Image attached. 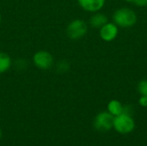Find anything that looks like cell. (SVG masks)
Wrapping results in <instances>:
<instances>
[{
  "label": "cell",
  "mask_w": 147,
  "mask_h": 146,
  "mask_svg": "<svg viewBox=\"0 0 147 146\" xmlns=\"http://www.w3.org/2000/svg\"><path fill=\"white\" fill-rule=\"evenodd\" d=\"M114 20L116 24L121 27L127 28L131 27L135 24L137 21V16L132 9L123 8L118 9L114 15Z\"/></svg>",
  "instance_id": "6da1fadb"
},
{
  "label": "cell",
  "mask_w": 147,
  "mask_h": 146,
  "mask_svg": "<svg viewBox=\"0 0 147 146\" xmlns=\"http://www.w3.org/2000/svg\"><path fill=\"white\" fill-rule=\"evenodd\" d=\"M114 127L118 133L125 134V133H131L134 129L135 123L133 118L129 114L126 113H122L121 114L115 117Z\"/></svg>",
  "instance_id": "7a4b0ae2"
},
{
  "label": "cell",
  "mask_w": 147,
  "mask_h": 146,
  "mask_svg": "<svg viewBox=\"0 0 147 146\" xmlns=\"http://www.w3.org/2000/svg\"><path fill=\"white\" fill-rule=\"evenodd\" d=\"M115 117L109 112L100 113L95 119V127L100 132L109 131L114 126Z\"/></svg>",
  "instance_id": "3957f363"
},
{
  "label": "cell",
  "mask_w": 147,
  "mask_h": 146,
  "mask_svg": "<svg viewBox=\"0 0 147 146\" xmlns=\"http://www.w3.org/2000/svg\"><path fill=\"white\" fill-rule=\"evenodd\" d=\"M87 25L82 20H74L67 27V34L71 39H79L87 33Z\"/></svg>",
  "instance_id": "277c9868"
},
{
  "label": "cell",
  "mask_w": 147,
  "mask_h": 146,
  "mask_svg": "<svg viewBox=\"0 0 147 146\" xmlns=\"http://www.w3.org/2000/svg\"><path fill=\"white\" fill-rule=\"evenodd\" d=\"M34 62L37 67L47 70L51 68V66L53 65V59L49 52L45 51H40L34 54Z\"/></svg>",
  "instance_id": "5b68a950"
},
{
  "label": "cell",
  "mask_w": 147,
  "mask_h": 146,
  "mask_svg": "<svg viewBox=\"0 0 147 146\" xmlns=\"http://www.w3.org/2000/svg\"><path fill=\"white\" fill-rule=\"evenodd\" d=\"M118 34V28L115 24L114 23H106L101 28L100 35L102 40L106 41L113 40Z\"/></svg>",
  "instance_id": "8992f818"
},
{
  "label": "cell",
  "mask_w": 147,
  "mask_h": 146,
  "mask_svg": "<svg viewBox=\"0 0 147 146\" xmlns=\"http://www.w3.org/2000/svg\"><path fill=\"white\" fill-rule=\"evenodd\" d=\"M81 7L88 11H97L102 8L105 0H78Z\"/></svg>",
  "instance_id": "52a82bcc"
},
{
  "label": "cell",
  "mask_w": 147,
  "mask_h": 146,
  "mask_svg": "<svg viewBox=\"0 0 147 146\" xmlns=\"http://www.w3.org/2000/svg\"><path fill=\"white\" fill-rule=\"evenodd\" d=\"M108 109H109V112L115 117L121 114L124 112V108H123L121 103L116 100H113L109 103Z\"/></svg>",
  "instance_id": "ba28073f"
},
{
  "label": "cell",
  "mask_w": 147,
  "mask_h": 146,
  "mask_svg": "<svg viewBox=\"0 0 147 146\" xmlns=\"http://www.w3.org/2000/svg\"><path fill=\"white\" fill-rule=\"evenodd\" d=\"M108 22V18L102 14L94 15L90 18V24L95 28H102Z\"/></svg>",
  "instance_id": "9c48e42d"
},
{
  "label": "cell",
  "mask_w": 147,
  "mask_h": 146,
  "mask_svg": "<svg viewBox=\"0 0 147 146\" xmlns=\"http://www.w3.org/2000/svg\"><path fill=\"white\" fill-rule=\"evenodd\" d=\"M10 65H11V60L9 55L3 52H0V73L8 71L9 68L10 67Z\"/></svg>",
  "instance_id": "30bf717a"
},
{
  "label": "cell",
  "mask_w": 147,
  "mask_h": 146,
  "mask_svg": "<svg viewBox=\"0 0 147 146\" xmlns=\"http://www.w3.org/2000/svg\"><path fill=\"white\" fill-rule=\"evenodd\" d=\"M70 68V65L68 64V62L63 60V61H60L58 63L57 65V70L60 72H65V71H67Z\"/></svg>",
  "instance_id": "8fae6325"
},
{
  "label": "cell",
  "mask_w": 147,
  "mask_h": 146,
  "mask_svg": "<svg viewBox=\"0 0 147 146\" xmlns=\"http://www.w3.org/2000/svg\"><path fill=\"white\" fill-rule=\"evenodd\" d=\"M138 89H139V92L141 94V96H147V80L141 81L139 83Z\"/></svg>",
  "instance_id": "7c38bea8"
},
{
  "label": "cell",
  "mask_w": 147,
  "mask_h": 146,
  "mask_svg": "<svg viewBox=\"0 0 147 146\" xmlns=\"http://www.w3.org/2000/svg\"><path fill=\"white\" fill-rule=\"evenodd\" d=\"M140 104L143 107H147V96H142L140 99Z\"/></svg>",
  "instance_id": "4fadbf2b"
},
{
  "label": "cell",
  "mask_w": 147,
  "mask_h": 146,
  "mask_svg": "<svg viewBox=\"0 0 147 146\" xmlns=\"http://www.w3.org/2000/svg\"><path fill=\"white\" fill-rule=\"evenodd\" d=\"M134 2L140 6H146L147 5V0H134Z\"/></svg>",
  "instance_id": "5bb4252c"
},
{
  "label": "cell",
  "mask_w": 147,
  "mask_h": 146,
  "mask_svg": "<svg viewBox=\"0 0 147 146\" xmlns=\"http://www.w3.org/2000/svg\"><path fill=\"white\" fill-rule=\"evenodd\" d=\"M1 137H2V133H1V130H0V139H1Z\"/></svg>",
  "instance_id": "9a60e30c"
},
{
  "label": "cell",
  "mask_w": 147,
  "mask_h": 146,
  "mask_svg": "<svg viewBox=\"0 0 147 146\" xmlns=\"http://www.w3.org/2000/svg\"><path fill=\"white\" fill-rule=\"evenodd\" d=\"M127 1H128V2H134V0H127Z\"/></svg>",
  "instance_id": "2e32d148"
},
{
  "label": "cell",
  "mask_w": 147,
  "mask_h": 146,
  "mask_svg": "<svg viewBox=\"0 0 147 146\" xmlns=\"http://www.w3.org/2000/svg\"><path fill=\"white\" fill-rule=\"evenodd\" d=\"M0 22H1V15H0Z\"/></svg>",
  "instance_id": "e0dca14e"
}]
</instances>
